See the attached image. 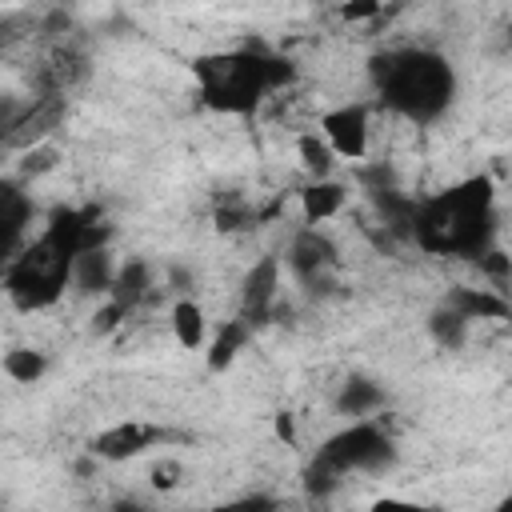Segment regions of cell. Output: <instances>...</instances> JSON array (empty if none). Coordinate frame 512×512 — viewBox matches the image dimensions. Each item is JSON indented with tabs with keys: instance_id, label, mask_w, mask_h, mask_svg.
I'll return each mask as SVG.
<instances>
[{
	"instance_id": "25",
	"label": "cell",
	"mask_w": 512,
	"mask_h": 512,
	"mask_svg": "<svg viewBox=\"0 0 512 512\" xmlns=\"http://www.w3.org/2000/svg\"><path fill=\"white\" fill-rule=\"evenodd\" d=\"M208 512H284V508L268 504V500H228V504H216Z\"/></svg>"
},
{
	"instance_id": "24",
	"label": "cell",
	"mask_w": 512,
	"mask_h": 512,
	"mask_svg": "<svg viewBox=\"0 0 512 512\" xmlns=\"http://www.w3.org/2000/svg\"><path fill=\"white\" fill-rule=\"evenodd\" d=\"M340 16L344 20H376V16H384V4H376V0H360V4H344L340 8Z\"/></svg>"
},
{
	"instance_id": "19",
	"label": "cell",
	"mask_w": 512,
	"mask_h": 512,
	"mask_svg": "<svg viewBox=\"0 0 512 512\" xmlns=\"http://www.w3.org/2000/svg\"><path fill=\"white\" fill-rule=\"evenodd\" d=\"M0 368H4V376L16 380V384H40L44 372H48V356H44L40 348H32V344H16V348H8V352L0 356Z\"/></svg>"
},
{
	"instance_id": "9",
	"label": "cell",
	"mask_w": 512,
	"mask_h": 512,
	"mask_svg": "<svg viewBox=\"0 0 512 512\" xmlns=\"http://www.w3.org/2000/svg\"><path fill=\"white\" fill-rule=\"evenodd\" d=\"M280 288H284V264L276 252H264L248 272H244V284H240V320L260 328L272 320L276 312V300H280Z\"/></svg>"
},
{
	"instance_id": "5",
	"label": "cell",
	"mask_w": 512,
	"mask_h": 512,
	"mask_svg": "<svg viewBox=\"0 0 512 512\" xmlns=\"http://www.w3.org/2000/svg\"><path fill=\"white\" fill-rule=\"evenodd\" d=\"M4 292L20 312H44L52 308L68 284H72V256H64L44 232L36 240H28L16 260L4 268Z\"/></svg>"
},
{
	"instance_id": "23",
	"label": "cell",
	"mask_w": 512,
	"mask_h": 512,
	"mask_svg": "<svg viewBox=\"0 0 512 512\" xmlns=\"http://www.w3.org/2000/svg\"><path fill=\"white\" fill-rule=\"evenodd\" d=\"M180 476H184L180 460H160V464L152 468V484H156V488H164V492H168V488H176V484H180Z\"/></svg>"
},
{
	"instance_id": "20",
	"label": "cell",
	"mask_w": 512,
	"mask_h": 512,
	"mask_svg": "<svg viewBox=\"0 0 512 512\" xmlns=\"http://www.w3.org/2000/svg\"><path fill=\"white\" fill-rule=\"evenodd\" d=\"M468 320L464 316H456L448 304H436L432 312H428V336L440 344V348H448V352H456V348H464V340H468Z\"/></svg>"
},
{
	"instance_id": "2",
	"label": "cell",
	"mask_w": 512,
	"mask_h": 512,
	"mask_svg": "<svg viewBox=\"0 0 512 512\" xmlns=\"http://www.w3.org/2000/svg\"><path fill=\"white\" fill-rule=\"evenodd\" d=\"M372 88L388 112L408 124H436L456 100V68L436 48H388L376 52L368 64Z\"/></svg>"
},
{
	"instance_id": "22",
	"label": "cell",
	"mask_w": 512,
	"mask_h": 512,
	"mask_svg": "<svg viewBox=\"0 0 512 512\" xmlns=\"http://www.w3.org/2000/svg\"><path fill=\"white\" fill-rule=\"evenodd\" d=\"M368 512H448L440 504H420V500H404V496H380L368 504Z\"/></svg>"
},
{
	"instance_id": "8",
	"label": "cell",
	"mask_w": 512,
	"mask_h": 512,
	"mask_svg": "<svg viewBox=\"0 0 512 512\" xmlns=\"http://www.w3.org/2000/svg\"><path fill=\"white\" fill-rule=\"evenodd\" d=\"M44 236L64 252V256H80V252H96V248H108L112 240V228L104 224V216L96 208H56L44 224Z\"/></svg>"
},
{
	"instance_id": "3",
	"label": "cell",
	"mask_w": 512,
	"mask_h": 512,
	"mask_svg": "<svg viewBox=\"0 0 512 512\" xmlns=\"http://www.w3.org/2000/svg\"><path fill=\"white\" fill-rule=\"evenodd\" d=\"M292 80V60L272 56L264 48H220L192 60V84L208 112L220 116H252L268 92Z\"/></svg>"
},
{
	"instance_id": "7",
	"label": "cell",
	"mask_w": 512,
	"mask_h": 512,
	"mask_svg": "<svg viewBox=\"0 0 512 512\" xmlns=\"http://www.w3.org/2000/svg\"><path fill=\"white\" fill-rule=\"evenodd\" d=\"M320 140L340 160H364L372 144V112L360 100H344L328 112H320Z\"/></svg>"
},
{
	"instance_id": "6",
	"label": "cell",
	"mask_w": 512,
	"mask_h": 512,
	"mask_svg": "<svg viewBox=\"0 0 512 512\" xmlns=\"http://www.w3.org/2000/svg\"><path fill=\"white\" fill-rule=\"evenodd\" d=\"M280 264L292 272V280L300 284V288H324L328 280H332V272H336V264H340V248H336V240L324 232V228H300L296 236H292V244H288V252L280 256Z\"/></svg>"
},
{
	"instance_id": "10",
	"label": "cell",
	"mask_w": 512,
	"mask_h": 512,
	"mask_svg": "<svg viewBox=\"0 0 512 512\" xmlns=\"http://www.w3.org/2000/svg\"><path fill=\"white\" fill-rule=\"evenodd\" d=\"M164 440H168V428H160V424H148V420H116V424H108L104 432L92 436L88 452L96 460L120 464V460H132V456H144V452L160 448Z\"/></svg>"
},
{
	"instance_id": "16",
	"label": "cell",
	"mask_w": 512,
	"mask_h": 512,
	"mask_svg": "<svg viewBox=\"0 0 512 512\" xmlns=\"http://www.w3.org/2000/svg\"><path fill=\"white\" fill-rule=\"evenodd\" d=\"M252 324H244L240 316H232V320H224L220 324V332L212 336V344H208V372H228L232 364H236V356L248 348V340H252Z\"/></svg>"
},
{
	"instance_id": "26",
	"label": "cell",
	"mask_w": 512,
	"mask_h": 512,
	"mask_svg": "<svg viewBox=\"0 0 512 512\" xmlns=\"http://www.w3.org/2000/svg\"><path fill=\"white\" fill-rule=\"evenodd\" d=\"M276 440L280 444H296V420H292V412H276Z\"/></svg>"
},
{
	"instance_id": "1",
	"label": "cell",
	"mask_w": 512,
	"mask_h": 512,
	"mask_svg": "<svg viewBox=\"0 0 512 512\" xmlns=\"http://www.w3.org/2000/svg\"><path fill=\"white\" fill-rule=\"evenodd\" d=\"M408 236L432 256L480 260L496 240V192L488 176H468L416 200Z\"/></svg>"
},
{
	"instance_id": "11",
	"label": "cell",
	"mask_w": 512,
	"mask_h": 512,
	"mask_svg": "<svg viewBox=\"0 0 512 512\" xmlns=\"http://www.w3.org/2000/svg\"><path fill=\"white\" fill-rule=\"evenodd\" d=\"M28 224H32V196L16 180L0 176V276L28 244Z\"/></svg>"
},
{
	"instance_id": "14",
	"label": "cell",
	"mask_w": 512,
	"mask_h": 512,
	"mask_svg": "<svg viewBox=\"0 0 512 512\" xmlns=\"http://www.w3.org/2000/svg\"><path fill=\"white\" fill-rule=\"evenodd\" d=\"M440 304H448L468 324H476V320H504L508 316V300L496 288H452Z\"/></svg>"
},
{
	"instance_id": "12",
	"label": "cell",
	"mask_w": 512,
	"mask_h": 512,
	"mask_svg": "<svg viewBox=\"0 0 512 512\" xmlns=\"http://www.w3.org/2000/svg\"><path fill=\"white\" fill-rule=\"evenodd\" d=\"M344 204H348V188H344L340 180H332V176L308 180V184L300 188V216H304L308 228H320V224L336 220V216L344 212Z\"/></svg>"
},
{
	"instance_id": "13",
	"label": "cell",
	"mask_w": 512,
	"mask_h": 512,
	"mask_svg": "<svg viewBox=\"0 0 512 512\" xmlns=\"http://www.w3.org/2000/svg\"><path fill=\"white\" fill-rule=\"evenodd\" d=\"M332 404L344 420H372L384 408V388L372 376H348Z\"/></svg>"
},
{
	"instance_id": "27",
	"label": "cell",
	"mask_w": 512,
	"mask_h": 512,
	"mask_svg": "<svg viewBox=\"0 0 512 512\" xmlns=\"http://www.w3.org/2000/svg\"><path fill=\"white\" fill-rule=\"evenodd\" d=\"M492 512H512V500H500V504H496Z\"/></svg>"
},
{
	"instance_id": "17",
	"label": "cell",
	"mask_w": 512,
	"mask_h": 512,
	"mask_svg": "<svg viewBox=\"0 0 512 512\" xmlns=\"http://www.w3.org/2000/svg\"><path fill=\"white\" fill-rule=\"evenodd\" d=\"M112 276H116V264H112V252L108 248H96V252H80L72 260V284L76 292H104L112 288Z\"/></svg>"
},
{
	"instance_id": "18",
	"label": "cell",
	"mask_w": 512,
	"mask_h": 512,
	"mask_svg": "<svg viewBox=\"0 0 512 512\" xmlns=\"http://www.w3.org/2000/svg\"><path fill=\"white\" fill-rule=\"evenodd\" d=\"M172 336H176V344H180L184 352H196V348L204 344V336H208V316H204V308H200L192 296H180V300L172 304Z\"/></svg>"
},
{
	"instance_id": "15",
	"label": "cell",
	"mask_w": 512,
	"mask_h": 512,
	"mask_svg": "<svg viewBox=\"0 0 512 512\" xmlns=\"http://www.w3.org/2000/svg\"><path fill=\"white\" fill-rule=\"evenodd\" d=\"M152 292V268L144 260H128V264H116V276H112V288H108V304L120 308L124 316Z\"/></svg>"
},
{
	"instance_id": "21",
	"label": "cell",
	"mask_w": 512,
	"mask_h": 512,
	"mask_svg": "<svg viewBox=\"0 0 512 512\" xmlns=\"http://www.w3.org/2000/svg\"><path fill=\"white\" fill-rule=\"evenodd\" d=\"M296 156H300V164H304V172H308L312 180H324V176H332V164H336V156L328 152V144L320 140V132H304V136L296 140Z\"/></svg>"
},
{
	"instance_id": "28",
	"label": "cell",
	"mask_w": 512,
	"mask_h": 512,
	"mask_svg": "<svg viewBox=\"0 0 512 512\" xmlns=\"http://www.w3.org/2000/svg\"><path fill=\"white\" fill-rule=\"evenodd\" d=\"M0 512H4V508H0Z\"/></svg>"
},
{
	"instance_id": "4",
	"label": "cell",
	"mask_w": 512,
	"mask_h": 512,
	"mask_svg": "<svg viewBox=\"0 0 512 512\" xmlns=\"http://www.w3.org/2000/svg\"><path fill=\"white\" fill-rule=\"evenodd\" d=\"M396 464V440L380 420H348V428L332 432L312 464H308V488L328 492L352 472H384Z\"/></svg>"
}]
</instances>
